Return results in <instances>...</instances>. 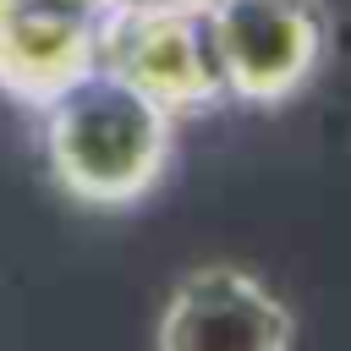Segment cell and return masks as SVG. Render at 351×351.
<instances>
[{"mask_svg": "<svg viewBox=\"0 0 351 351\" xmlns=\"http://www.w3.org/2000/svg\"><path fill=\"white\" fill-rule=\"evenodd\" d=\"M121 82H132L143 99H154L165 115H208L225 99L203 11H148V16H115L104 33V55Z\"/></svg>", "mask_w": 351, "mask_h": 351, "instance_id": "cell-5", "label": "cell"}, {"mask_svg": "<svg viewBox=\"0 0 351 351\" xmlns=\"http://www.w3.org/2000/svg\"><path fill=\"white\" fill-rule=\"evenodd\" d=\"M154 351H296V318L252 269L197 263L170 285Z\"/></svg>", "mask_w": 351, "mask_h": 351, "instance_id": "cell-3", "label": "cell"}, {"mask_svg": "<svg viewBox=\"0 0 351 351\" xmlns=\"http://www.w3.org/2000/svg\"><path fill=\"white\" fill-rule=\"evenodd\" d=\"M38 121L49 181L82 208L143 203L176 154V115H165L110 66H93L66 93H55Z\"/></svg>", "mask_w": 351, "mask_h": 351, "instance_id": "cell-1", "label": "cell"}, {"mask_svg": "<svg viewBox=\"0 0 351 351\" xmlns=\"http://www.w3.org/2000/svg\"><path fill=\"white\" fill-rule=\"evenodd\" d=\"M203 27L225 99L247 110H280L307 93L335 44L324 0H208Z\"/></svg>", "mask_w": 351, "mask_h": 351, "instance_id": "cell-2", "label": "cell"}, {"mask_svg": "<svg viewBox=\"0 0 351 351\" xmlns=\"http://www.w3.org/2000/svg\"><path fill=\"white\" fill-rule=\"evenodd\" d=\"M115 16H148V11H203L208 0H110Z\"/></svg>", "mask_w": 351, "mask_h": 351, "instance_id": "cell-6", "label": "cell"}, {"mask_svg": "<svg viewBox=\"0 0 351 351\" xmlns=\"http://www.w3.org/2000/svg\"><path fill=\"white\" fill-rule=\"evenodd\" d=\"M110 0H0V93L44 110L104 55Z\"/></svg>", "mask_w": 351, "mask_h": 351, "instance_id": "cell-4", "label": "cell"}]
</instances>
